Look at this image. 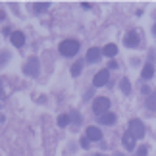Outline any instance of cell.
Returning <instances> with one entry per match:
<instances>
[{
	"label": "cell",
	"instance_id": "obj_7",
	"mask_svg": "<svg viewBox=\"0 0 156 156\" xmlns=\"http://www.w3.org/2000/svg\"><path fill=\"white\" fill-rule=\"evenodd\" d=\"M10 39H12V44H14V46H17V48H21V46L25 44V35H23L21 31H14Z\"/></svg>",
	"mask_w": 156,
	"mask_h": 156
},
{
	"label": "cell",
	"instance_id": "obj_9",
	"mask_svg": "<svg viewBox=\"0 0 156 156\" xmlns=\"http://www.w3.org/2000/svg\"><path fill=\"white\" fill-rule=\"evenodd\" d=\"M100 56H102V50L97 48V46H93V48H89V52H87V62L94 64V62L100 60Z\"/></svg>",
	"mask_w": 156,
	"mask_h": 156
},
{
	"label": "cell",
	"instance_id": "obj_2",
	"mask_svg": "<svg viewBox=\"0 0 156 156\" xmlns=\"http://www.w3.org/2000/svg\"><path fill=\"white\" fill-rule=\"evenodd\" d=\"M39 69H41V62H39V58H35V56H31L25 62V66H23V73L29 75V77H37Z\"/></svg>",
	"mask_w": 156,
	"mask_h": 156
},
{
	"label": "cell",
	"instance_id": "obj_22",
	"mask_svg": "<svg viewBox=\"0 0 156 156\" xmlns=\"http://www.w3.org/2000/svg\"><path fill=\"white\" fill-rule=\"evenodd\" d=\"M118 68V64L114 62V60H110V64H108V69H116Z\"/></svg>",
	"mask_w": 156,
	"mask_h": 156
},
{
	"label": "cell",
	"instance_id": "obj_18",
	"mask_svg": "<svg viewBox=\"0 0 156 156\" xmlns=\"http://www.w3.org/2000/svg\"><path fill=\"white\" fill-rule=\"evenodd\" d=\"M119 87H122V91H123L125 94H127V93L131 91V83H129L127 79H122V83H119Z\"/></svg>",
	"mask_w": 156,
	"mask_h": 156
},
{
	"label": "cell",
	"instance_id": "obj_23",
	"mask_svg": "<svg viewBox=\"0 0 156 156\" xmlns=\"http://www.w3.org/2000/svg\"><path fill=\"white\" fill-rule=\"evenodd\" d=\"M0 98H4V89H2V79H0Z\"/></svg>",
	"mask_w": 156,
	"mask_h": 156
},
{
	"label": "cell",
	"instance_id": "obj_20",
	"mask_svg": "<svg viewBox=\"0 0 156 156\" xmlns=\"http://www.w3.org/2000/svg\"><path fill=\"white\" fill-rule=\"evenodd\" d=\"M69 118H73V122H75V123H79V122H81V118H79V114H77V112H71V116H69Z\"/></svg>",
	"mask_w": 156,
	"mask_h": 156
},
{
	"label": "cell",
	"instance_id": "obj_26",
	"mask_svg": "<svg viewBox=\"0 0 156 156\" xmlns=\"http://www.w3.org/2000/svg\"><path fill=\"white\" fill-rule=\"evenodd\" d=\"M100 156H104V154H100Z\"/></svg>",
	"mask_w": 156,
	"mask_h": 156
},
{
	"label": "cell",
	"instance_id": "obj_3",
	"mask_svg": "<svg viewBox=\"0 0 156 156\" xmlns=\"http://www.w3.org/2000/svg\"><path fill=\"white\" fill-rule=\"evenodd\" d=\"M129 133L133 135V139H143V135H145V125H143L141 119H131L129 122Z\"/></svg>",
	"mask_w": 156,
	"mask_h": 156
},
{
	"label": "cell",
	"instance_id": "obj_13",
	"mask_svg": "<svg viewBox=\"0 0 156 156\" xmlns=\"http://www.w3.org/2000/svg\"><path fill=\"white\" fill-rule=\"evenodd\" d=\"M152 75H154V66H152L151 62H148V64L145 66V68H143V73H141V77H143V79H151Z\"/></svg>",
	"mask_w": 156,
	"mask_h": 156
},
{
	"label": "cell",
	"instance_id": "obj_17",
	"mask_svg": "<svg viewBox=\"0 0 156 156\" xmlns=\"http://www.w3.org/2000/svg\"><path fill=\"white\" fill-rule=\"evenodd\" d=\"M81 69H83V64H81V62H75L73 66H71V75L77 77V75L81 73Z\"/></svg>",
	"mask_w": 156,
	"mask_h": 156
},
{
	"label": "cell",
	"instance_id": "obj_15",
	"mask_svg": "<svg viewBox=\"0 0 156 156\" xmlns=\"http://www.w3.org/2000/svg\"><path fill=\"white\" fill-rule=\"evenodd\" d=\"M48 8H50L48 2H37V4H33V10L37 12V14H43V12H46Z\"/></svg>",
	"mask_w": 156,
	"mask_h": 156
},
{
	"label": "cell",
	"instance_id": "obj_4",
	"mask_svg": "<svg viewBox=\"0 0 156 156\" xmlns=\"http://www.w3.org/2000/svg\"><path fill=\"white\" fill-rule=\"evenodd\" d=\"M108 108H110V100H108L106 97H98V98H94V102H93V110L97 116H102V114L108 112Z\"/></svg>",
	"mask_w": 156,
	"mask_h": 156
},
{
	"label": "cell",
	"instance_id": "obj_24",
	"mask_svg": "<svg viewBox=\"0 0 156 156\" xmlns=\"http://www.w3.org/2000/svg\"><path fill=\"white\" fill-rule=\"evenodd\" d=\"M152 31H154V37H156V23H154V27H152Z\"/></svg>",
	"mask_w": 156,
	"mask_h": 156
},
{
	"label": "cell",
	"instance_id": "obj_25",
	"mask_svg": "<svg viewBox=\"0 0 156 156\" xmlns=\"http://www.w3.org/2000/svg\"><path fill=\"white\" fill-rule=\"evenodd\" d=\"M116 156H123V154H116Z\"/></svg>",
	"mask_w": 156,
	"mask_h": 156
},
{
	"label": "cell",
	"instance_id": "obj_19",
	"mask_svg": "<svg viewBox=\"0 0 156 156\" xmlns=\"http://www.w3.org/2000/svg\"><path fill=\"white\" fill-rule=\"evenodd\" d=\"M147 152H148V151H147V147H141L139 151H137V156H147Z\"/></svg>",
	"mask_w": 156,
	"mask_h": 156
},
{
	"label": "cell",
	"instance_id": "obj_10",
	"mask_svg": "<svg viewBox=\"0 0 156 156\" xmlns=\"http://www.w3.org/2000/svg\"><path fill=\"white\" fill-rule=\"evenodd\" d=\"M98 122L102 125H114L116 123V114L106 112V114H102V116H98Z\"/></svg>",
	"mask_w": 156,
	"mask_h": 156
},
{
	"label": "cell",
	"instance_id": "obj_16",
	"mask_svg": "<svg viewBox=\"0 0 156 156\" xmlns=\"http://www.w3.org/2000/svg\"><path fill=\"white\" fill-rule=\"evenodd\" d=\"M69 116H68V114H62V116H58V125H60V127H66V125H69Z\"/></svg>",
	"mask_w": 156,
	"mask_h": 156
},
{
	"label": "cell",
	"instance_id": "obj_5",
	"mask_svg": "<svg viewBox=\"0 0 156 156\" xmlns=\"http://www.w3.org/2000/svg\"><path fill=\"white\" fill-rule=\"evenodd\" d=\"M108 79H110V71H108V69H100L98 73L94 75L93 85H94V87H104L106 83H108Z\"/></svg>",
	"mask_w": 156,
	"mask_h": 156
},
{
	"label": "cell",
	"instance_id": "obj_12",
	"mask_svg": "<svg viewBox=\"0 0 156 156\" xmlns=\"http://www.w3.org/2000/svg\"><path fill=\"white\" fill-rule=\"evenodd\" d=\"M102 54H104V56H108V58H114L118 54V46L116 44H106L104 48H102Z\"/></svg>",
	"mask_w": 156,
	"mask_h": 156
},
{
	"label": "cell",
	"instance_id": "obj_14",
	"mask_svg": "<svg viewBox=\"0 0 156 156\" xmlns=\"http://www.w3.org/2000/svg\"><path fill=\"white\" fill-rule=\"evenodd\" d=\"M145 106L148 108V110H156V93L148 94V98L145 100Z\"/></svg>",
	"mask_w": 156,
	"mask_h": 156
},
{
	"label": "cell",
	"instance_id": "obj_1",
	"mask_svg": "<svg viewBox=\"0 0 156 156\" xmlns=\"http://www.w3.org/2000/svg\"><path fill=\"white\" fill-rule=\"evenodd\" d=\"M58 50H60V54H62V56L71 58V56H75V54L79 52V43H77L75 39H66V41H62V43H60Z\"/></svg>",
	"mask_w": 156,
	"mask_h": 156
},
{
	"label": "cell",
	"instance_id": "obj_11",
	"mask_svg": "<svg viewBox=\"0 0 156 156\" xmlns=\"http://www.w3.org/2000/svg\"><path fill=\"white\" fill-rule=\"evenodd\" d=\"M122 143H123V147L127 148V151H133V148H135V139H133V135H131L129 131L122 137Z\"/></svg>",
	"mask_w": 156,
	"mask_h": 156
},
{
	"label": "cell",
	"instance_id": "obj_21",
	"mask_svg": "<svg viewBox=\"0 0 156 156\" xmlns=\"http://www.w3.org/2000/svg\"><path fill=\"white\" fill-rule=\"evenodd\" d=\"M81 147L83 148H89V139H87V137H85V139H81Z\"/></svg>",
	"mask_w": 156,
	"mask_h": 156
},
{
	"label": "cell",
	"instance_id": "obj_6",
	"mask_svg": "<svg viewBox=\"0 0 156 156\" xmlns=\"http://www.w3.org/2000/svg\"><path fill=\"white\" fill-rule=\"evenodd\" d=\"M123 43H125L127 48H137V46H139V33H137V31H129L123 37Z\"/></svg>",
	"mask_w": 156,
	"mask_h": 156
},
{
	"label": "cell",
	"instance_id": "obj_8",
	"mask_svg": "<svg viewBox=\"0 0 156 156\" xmlns=\"http://www.w3.org/2000/svg\"><path fill=\"white\" fill-rule=\"evenodd\" d=\"M87 139L89 141H100L102 139V131L98 127H94V125H91V127H87Z\"/></svg>",
	"mask_w": 156,
	"mask_h": 156
}]
</instances>
